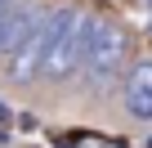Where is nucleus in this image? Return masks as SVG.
<instances>
[{
	"instance_id": "f257e3e1",
	"label": "nucleus",
	"mask_w": 152,
	"mask_h": 148,
	"mask_svg": "<svg viewBox=\"0 0 152 148\" xmlns=\"http://www.w3.org/2000/svg\"><path fill=\"white\" fill-rule=\"evenodd\" d=\"M94 23H99V14H90V9H76V5H58L54 9V18H49V49H45V67H40L45 85H67V81L81 77Z\"/></svg>"
},
{
	"instance_id": "20e7f679",
	"label": "nucleus",
	"mask_w": 152,
	"mask_h": 148,
	"mask_svg": "<svg viewBox=\"0 0 152 148\" xmlns=\"http://www.w3.org/2000/svg\"><path fill=\"white\" fill-rule=\"evenodd\" d=\"M54 18V14H49ZM45 49H49V23L27 40V45H18L9 58H5V81L9 85H36L40 81V67H45Z\"/></svg>"
},
{
	"instance_id": "f03ea898",
	"label": "nucleus",
	"mask_w": 152,
	"mask_h": 148,
	"mask_svg": "<svg viewBox=\"0 0 152 148\" xmlns=\"http://www.w3.org/2000/svg\"><path fill=\"white\" fill-rule=\"evenodd\" d=\"M125 63H130V32L121 23H112V18L99 14V23L90 32V45H85V63H81L85 90H94V94L112 90L125 77Z\"/></svg>"
},
{
	"instance_id": "7ed1b4c3",
	"label": "nucleus",
	"mask_w": 152,
	"mask_h": 148,
	"mask_svg": "<svg viewBox=\"0 0 152 148\" xmlns=\"http://www.w3.org/2000/svg\"><path fill=\"white\" fill-rule=\"evenodd\" d=\"M121 103L125 117L139 126H152V58H134L121 77Z\"/></svg>"
}]
</instances>
